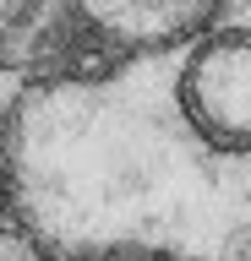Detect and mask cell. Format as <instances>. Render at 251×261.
<instances>
[{
  "label": "cell",
  "mask_w": 251,
  "mask_h": 261,
  "mask_svg": "<svg viewBox=\"0 0 251 261\" xmlns=\"http://www.w3.org/2000/svg\"><path fill=\"white\" fill-rule=\"evenodd\" d=\"M6 169L28 228L77 261H251V0L28 87Z\"/></svg>",
  "instance_id": "6da1fadb"
},
{
  "label": "cell",
  "mask_w": 251,
  "mask_h": 261,
  "mask_svg": "<svg viewBox=\"0 0 251 261\" xmlns=\"http://www.w3.org/2000/svg\"><path fill=\"white\" fill-rule=\"evenodd\" d=\"M82 16L120 49H158L197 33L218 0H77Z\"/></svg>",
  "instance_id": "7a4b0ae2"
},
{
  "label": "cell",
  "mask_w": 251,
  "mask_h": 261,
  "mask_svg": "<svg viewBox=\"0 0 251 261\" xmlns=\"http://www.w3.org/2000/svg\"><path fill=\"white\" fill-rule=\"evenodd\" d=\"M0 261H50L33 228H0Z\"/></svg>",
  "instance_id": "3957f363"
},
{
  "label": "cell",
  "mask_w": 251,
  "mask_h": 261,
  "mask_svg": "<svg viewBox=\"0 0 251 261\" xmlns=\"http://www.w3.org/2000/svg\"><path fill=\"white\" fill-rule=\"evenodd\" d=\"M22 11H28V0H0V33H11V28H17Z\"/></svg>",
  "instance_id": "277c9868"
},
{
  "label": "cell",
  "mask_w": 251,
  "mask_h": 261,
  "mask_svg": "<svg viewBox=\"0 0 251 261\" xmlns=\"http://www.w3.org/2000/svg\"><path fill=\"white\" fill-rule=\"evenodd\" d=\"M99 261H164V256H131L126 250V256H99Z\"/></svg>",
  "instance_id": "5b68a950"
}]
</instances>
